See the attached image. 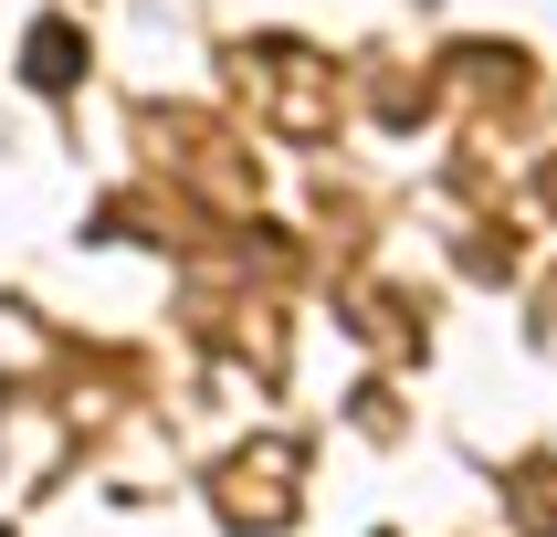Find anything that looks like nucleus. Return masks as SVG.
Wrapping results in <instances>:
<instances>
[{
  "label": "nucleus",
  "instance_id": "1",
  "mask_svg": "<svg viewBox=\"0 0 557 537\" xmlns=\"http://www.w3.org/2000/svg\"><path fill=\"white\" fill-rule=\"evenodd\" d=\"M32 63H42V85H74V74H63V63H74V32H42V42H32Z\"/></svg>",
  "mask_w": 557,
  "mask_h": 537
}]
</instances>
